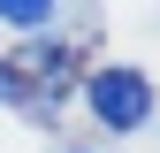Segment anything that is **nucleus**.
<instances>
[{
  "label": "nucleus",
  "instance_id": "f257e3e1",
  "mask_svg": "<svg viewBox=\"0 0 160 153\" xmlns=\"http://www.w3.org/2000/svg\"><path fill=\"white\" fill-rule=\"evenodd\" d=\"M84 100H92V115H99L107 130H137V123L152 115V84H145V69L107 61V69L84 76Z\"/></svg>",
  "mask_w": 160,
  "mask_h": 153
},
{
  "label": "nucleus",
  "instance_id": "f03ea898",
  "mask_svg": "<svg viewBox=\"0 0 160 153\" xmlns=\"http://www.w3.org/2000/svg\"><path fill=\"white\" fill-rule=\"evenodd\" d=\"M53 15H61V0H0V23H15V31H46Z\"/></svg>",
  "mask_w": 160,
  "mask_h": 153
}]
</instances>
